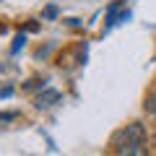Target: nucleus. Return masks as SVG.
I'll use <instances>...</instances> for the list:
<instances>
[{"label": "nucleus", "instance_id": "obj_4", "mask_svg": "<svg viewBox=\"0 0 156 156\" xmlns=\"http://www.w3.org/2000/svg\"><path fill=\"white\" fill-rule=\"evenodd\" d=\"M23 44H26V37H23V34H18V37H16V44H13V52H18Z\"/></svg>", "mask_w": 156, "mask_h": 156}, {"label": "nucleus", "instance_id": "obj_3", "mask_svg": "<svg viewBox=\"0 0 156 156\" xmlns=\"http://www.w3.org/2000/svg\"><path fill=\"white\" fill-rule=\"evenodd\" d=\"M146 112H151V115H156V94H151V96H146Z\"/></svg>", "mask_w": 156, "mask_h": 156}, {"label": "nucleus", "instance_id": "obj_2", "mask_svg": "<svg viewBox=\"0 0 156 156\" xmlns=\"http://www.w3.org/2000/svg\"><path fill=\"white\" fill-rule=\"evenodd\" d=\"M60 99H62L60 91H55V89H44L42 94L37 96V107H39V109H47V107H55Z\"/></svg>", "mask_w": 156, "mask_h": 156}, {"label": "nucleus", "instance_id": "obj_1", "mask_svg": "<svg viewBox=\"0 0 156 156\" xmlns=\"http://www.w3.org/2000/svg\"><path fill=\"white\" fill-rule=\"evenodd\" d=\"M146 140H148L146 125H140V122H130V125H125V128L115 135L112 146H115V154L143 156L146 151H148V148H146Z\"/></svg>", "mask_w": 156, "mask_h": 156}]
</instances>
